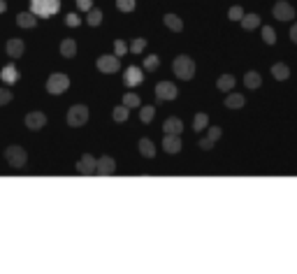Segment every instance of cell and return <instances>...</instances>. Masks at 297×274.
<instances>
[{
    "label": "cell",
    "instance_id": "8d00e7d4",
    "mask_svg": "<svg viewBox=\"0 0 297 274\" xmlns=\"http://www.w3.org/2000/svg\"><path fill=\"white\" fill-rule=\"evenodd\" d=\"M158 63H161V61H158V56H149V58H146V61H144V70L153 72V70H156V67H158Z\"/></svg>",
    "mask_w": 297,
    "mask_h": 274
},
{
    "label": "cell",
    "instance_id": "52a82bcc",
    "mask_svg": "<svg viewBox=\"0 0 297 274\" xmlns=\"http://www.w3.org/2000/svg\"><path fill=\"white\" fill-rule=\"evenodd\" d=\"M96 65H98V70L105 72V75H114V72H119L121 63H119V56H100Z\"/></svg>",
    "mask_w": 297,
    "mask_h": 274
},
{
    "label": "cell",
    "instance_id": "f35d334b",
    "mask_svg": "<svg viewBox=\"0 0 297 274\" xmlns=\"http://www.w3.org/2000/svg\"><path fill=\"white\" fill-rule=\"evenodd\" d=\"M77 3V7H79V10H84V12H88L93 7V0H75Z\"/></svg>",
    "mask_w": 297,
    "mask_h": 274
},
{
    "label": "cell",
    "instance_id": "277c9868",
    "mask_svg": "<svg viewBox=\"0 0 297 274\" xmlns=\"http://www.w3.org/2000/svg\"><path fill=\"white\" fill-rule=\"evenodd\" d=\"M86 121H88V107H84V105H72L70 109H67V126L79 128V126H84Z\"/></svg>",
    "mask_w": 297,
    "mask_h": 274
},
{
    "label": "cell",
    "instance_id": "3957f363",
    "mask_svg": "<svg viewBox=\"0 0 297 274\" xmlns=\"http://www.w3.org/2000/svg\"><path fill=\"white\" fill-rule=\"evenodd\" d=\"M67 86H70V79H67L65 75H61V72H56V75H51L49 79H47V91H49L51 96H61V93H65Z\"/></svg>",
    "mask_w": 297,
    "mask_h": 274
},
{
    "label": "cell",
    "instance_id": "9a60e30c",
    "mask_svg": "<svg viewBox=\"0 0 297 274\" xmlns=\"http://www.w3.org/2000/svg\"><path fill=\"white\" fill-rule=\"evenodd\" d=\"M16 26H21V28H35L37 14L35 12H21V14H16Z\"/></svg>",
    "mask_w": 297,
    "mask_h": 274
},
{
    "label": "cell",
    "instance_id": "f1b7e54d",
    "mask_svg": "<svg viewBox=\"0 0 297 274\" xmlns=\"http://www.w3.org/2000/svg\"><path fill=\"white\" fill-rule=\"evenodd\" d=\"M123 105H126L128 109L140 107V96H135V93H126V96H123Z\"/></svg>",
    "mask_w": 297,
    "mask_h": 274
},
{
    "label": "cell",
    "instance_id": "5b68a950",
    "mask_svg": "<svg viewBox=\"0 0 297 274\" xmlns=\"http://www.w3.org/2000/svg\"><path fill=\"white\" fill-rule=\"evenodd\" d=\"M5 158H7V163H10L12 168H16V170H21L26 165V161H28V156H26V151L21 147H7Z\"/></svg>",
    "mask_w": 297,
    "mask_h": 274
},
{
    "label": "cell",
    "instance_id": "cb8c5ba5",
    "mask_svg": "<svg viewBox=\"0 0 297 274\" xmlns=\"http://www.w3.org/2000/svg\"><path fill=\"white\" fill-rule=\"evenodd\" d=\"M216 86L221 88V91H230V88L235 86V77H232V75H221V77H218V81H216Z\"/></svg>",
    "mask_w": 297,
    "mask_h": 274
},
{
    "label": "cell",
    "instance_id": "44dd1931",
    "mask_svg": "<svg viewBox=\"0 0 297 274\" xmlns=\"http://www.w3.org/2000/svg\"><path fill=\"white\" fill-rule=\"evenodd\" d=\"M61 54H63L65 58L77 56V44H75V40H63V42H61Z\"/></svg>",
    "mask_w": 297,
    "mask_h": 274
},
{
    "label": "cell",
    "instance_id": "8fae6325",
    "mask_svg": "<svg viewBox=\"0 0 297 274\" xmlns=\"http://www.w3.org/2000/svg\"><path fill=\"white\" fill-rule=\"evenodd\" d=\"M116 170V161L111 156H102L100 161H98V174H102V177H109V174H114Z\"/></svg>",
    "mask_w": 297,
    "mask_h": 274
},
{
    "label": "cell",
    "instance_id": "e0dca14e",
    "mask_svg": "<svg viewBox=\"0 0 297 274\" xmlns=\"http://www.w3.org/2000/svg\"><path fill=\"white\" fill-rule=\"evenodd\" d=\"M272 75H274V79L286 81L288 77H290V67H288L286 63H274V65H272Z\"/></svg>",
    "mask_w": 297,
    "mask_h": 274
},
{
    "label": "cell",
    "instance_id": "4316f807",
    "mask_svg": "<svg viewBox=\"0 0 297 274\" xmlns=\"http://www.w3.org/2000/svg\"><path fill=\"white\" fill-rule=\"evenodd\" d=\"M207 123H209V117L207 114H195V119H193V130H204Z\"/></svg>",
    "mask_w": 297,
    "mask_h": 274
},
{
    "label": "cell",
    "instance_id": "484cf974",
    "mask_svg": "<svg viewBox=\"0 0 297 274\" xmlns=\"http://www.w3.org/2000/svg\"><path fill=\"white\" fill-rule=\"evenodd\" d=\"M244 84H246L248 88H258L262 84V79H260V75H258V72H246V77H244Z\"/></svg>",
    "mask_w": 297,
    "mask_h": 274
},
{
    "label": "cell",
    "instance_id": "74e56055",
    "mask_svg": "<svg viewBox=\"0 0 297 274\" xmlns=\"http://www.w3.org/2000/svg\"><path fill=\"white\" fill-rule=\"evenodd\" d=\"M214 144H216V140H212L209 135H207L204 140H200V149H204V151H207V149H212Z\"/></svg>",
    "mask_w": 297,
    "mask_h": 274
},
{
    "label": "cell",
    "instance_id": "1f68e13d",
    "mask_svg": "<svg viewBox=\"0 0 297 274\" xmlns=\"http://www.w3.org/2000/svg\"><path fill=\"white\" fill-rule=\"evenodd\" d=\"M128 119V107L126 105H121V107H116L114 109V121H119V123H123Z\"/></svg>",
    "mask_w": 297,
    "mask_h": 274
},
{
    "label": "cell",
    "instance_id": "d590c367",
    "mask_svg": "<svg viewBox=\"0 0 297 274\" xmlns=\"http://www.w3.org/2000/svg\"><path fill=\"white\" fill-rule=\"evenodd\" d=\"M12 100H14V96H12L10 88H0V107L7 105V102H12Z\"/></svg>",
    "mask_w": 297,
    "mask_h": 274
},
{
    "label": "cell",
    "instance_id": "ab89813d",
    "mask_svg": "<svg viewBox=\"0 0 297 274\" xmlns=\"http://www.w3.org/2000/svg\"><path fill=\"white\" fill-rule=\"evenodd\" d=\"M65 21H67V26H72V28H75V26H79V24H81L79 14H67V16H65Z\"/></svg>",
    "mask_w": 297,
    "mask_h": 274
},
{
    "label": "cell",
    "instance_id": "f546056e",
    "mask_svg": "<svg viewBox=\"0 0 297 274\" xmlns=\"http://www.w3.org/2000/svg\"><path fill=\"white\" fill-rule=\"evenodd\" d=\"M153 114H156V109H153L151 105H149V107H142V109H140V119H142L144 123H151Z\"/></svg>",
    "mask_w": 297,
    "mask_h": 274
},
{
    "label": "cell",
    "instance_id": "7402d4cb",
    "mask_svg": "<svg viewBox=\"0 0 297 274\" xmlns=\"http://www.w3.org/2000/svg\"><path fill=\"white\" fill-rule=\"evenodd\" d=\"M258 26H260V16H258V14H244L242 28H246V31H253V28H258Z\"/></svg>",
    "mask_w": 297,
    "mask_h": 274
},
{
    "label": "cell",
    "instance_id": "603a6c76",
    "mask_svg": "<svg viewBox=\"0 0 297 274\" xmlns=\"http://www.w3.org/2000/svg\"><path fill=\"white\" fill-rule=\"evenodd\" d=\"M100 21H102V12L98 10V7H91L88 14H86V24H88V26H100Z\"/></svg>",
    "mask_w": 297,
    "mask_h": 274
},
{
    "label": "cell",
    "instance_id": "b9f144b4",
    "mask_svg": "<svg viewBox=\"0 0 297 274\" xmlns=\"http://www.w3.org/2000/svg\"><path fill=\"white\" fill-rule=\"evenodd\" d=\"M290 40H292V42H295V44H297V24H295V26H292V28H290Z\"/></svg>",
    "mask_w": 297,
    "mask_h": 274
},
{
    "label": "cell",
    "instance_id": "30bf717a",
    "mask_svg": "<svg viewBox=\"0 0 297 274\" xmlns=\"http://www.w3.org/2000/svg\"><path fill=\"white\" fill-rule=\"evenodd\" d=\"M96 170H98V161L93 156H88V153H84V158L77 163V172L79 174H96Z\"/></svg>",
    "mask_w": 297,
    "mask_h": 274
},
{
    "label": "cell",
    "instance_id": "5bb4252c",
    "mask_svg": "<svg viewBox=\"0 0 297 274\" xmlns=\"http://www.w3.org/2000/svg\"><path fill=\"white\" fill-rule=\"evenodd\" d=\"M163 132L165 135H181L184 132V123H181V119H167L165 123H163Z\"/></svg>",
    "mask_w": 297,
    "mask_h": 274
},
{
    "label": "cell",
    "instance_id": "8992f818",
    "mask_svg": "<svg viewBox=\"0 0 297 274\" xmlns=\"http://www.w3.org/2000/svg\"><path fill=\"white\" fill-rule=\"evenodd\" d=\"M272 14L279 21H290V19H295V7L290 3H286V0H279L277 5L272 7Z\"/></svg>",
    "mask_w": 297,
    "mask_h": 274
},
{
    "label": "cell",
    "instance_id": "6da1fadb",
    "mask_svg": "<svg viewBox=\"0 0 297 274\" xmlns=\"http://www.w3.org/2000/svg\"><path fill=\"white\" fill-rule=\"evenodd\" d=\"M172 70H174V75L184 81L193 79V77H195V61H193L191 56H176Z\"/></svg>",
    "mask_w": 297,
    "mask_h": 274
},
{
    "label": "cell",
    "instance_id": "d6a6232c",
    "mask_svg": "<svg viewBox=\"0 0 297 274\" xmlns=\"http://www.w3.org/2000/svg\"><path fill=\"white\" fill-rule=\"evenodd\" d=\"M116 7L121 12H132L135 10V0H116Z\"/></svg>",
    "mask_w": 297,
    "mask_h": 274
},
{
    "label": "cell",
    "instance_id": "7a4b0ae2",
    "mask_svg": "<svg viewBox=\"0 0 297 274\" xmlns=\"http://www.w3.org/2000/svg\"><path fill=\"white\" fill-rule=\"evenodd\" d=\"M33 5V10L31 12H35L37 16H54L56 12H58V7H61V3L58 0H33L31 3Z\"/></svg>",
    "mask_w": 297,
    "mask_h": 274
},
{
    "label": "cell",
    "instance_id": "7bdbcfd3",
    "mask_svg": "<svg viewBox=\"0 0 297 274\" xmlns=\"http://www.w3.org/2000/svg\"><path fill=\"white\" fill-rule=\"evenodd\" d=\"M7 10V5H5V0H0V14H3V12Z\"/></svg>",
    "mask_w": 297,
    "mask_h": 274
},
{
    "label": "cell",
    "instance_id": "4dcf8cb0",
    "mask_svg": "<svg viewBox=\"0 0 297 274\" xmlns=\"http://www.w3.org/2000/svg\"><path fill=\"white\" fill-rule=\"evenodd\" d=\"M126 51H130L128 42H123V40H116V42H114V56H123Z\"/></svg>",
    "mask_w": 297,
    "mask_h": 274
},
{
    "label": "cell",
    "instance_id": "60d3db41",
    "mask_svg": "<svg viewBox=\"0 0 297 274\" xmlns=\"http://www.w3.org/2000/svg\"><path fill=\"white\" fill-rule=\"evenodd\" d=\"M207 135H209V137H212V140H216V142H218V137L223 135V130H221V128H218V126H214V128H209V132H207Z\"/></svg>",
    "mask_w": 297,
    "mask_h": 274
},
{
    "label": "cell",
    "instance_id": "ffe728a7",
    "mask_svg": "<svg viewBox=\"0 0 297 274\" xmlns=\"http://www.w3.org/2000/svg\"><path fill=\"white\" fill-rule=\"evenodd\" d=\"M225 107H227V109H242V107H244V96H239V93L227 96L225 98Z\"/></svg>",
    "mask_w": 297,
    "mask_h": 274
},
{
    "label": "cell",
    "instance_id": "d6986e66",
    "mask_svg": "<svg viewBox=\"0 0 297 274\" xmlns=\"http://www.w3.org/2000/svg\"><path fill=\"white\" fill-rule=\"evenodd\" d=\"M7 54H10L12 58H19L21 54H24V42H21V40H10V42H7Z\"/></svg>",
    "mask_w": 297,
    "mask_h": 274
},
{
    "label": "cell",
    "instance_id": "83f0119b",
    "mask_svg": "<svg viewBox=\"0 0 297 274\" xmlns=\"http://www.w3.org/2000/svg\"><path fill=\"white\" fill-rule=\"evenodd\" d=\"M262 40H265L267 44H277V33H274V28L265 26V28H262Z\"/></svg>",
    "mask_w": 297,
    "mask_h": 274
},
{
    "label": "cell",
    "instance_id": "4fadbf2b",
    "mask_svg": "<svg viewBox=\"0 0 297 274\" xmlns=\"http://www.w3.org/2000/svg\"><path fill=\"white\" fill-rule=\"evenodd\" d=\"M26 126L31 128V130H40V128L47 126V117L42 112H31L26 117Z\"/></svg>",
    "mask_w": 297,
    "mask_h": 274
},
{
    "label": "cell",
    "instance_id": "2e32d148",
    "mask_svg": "<svg viewBox=\"0 0 297 274\" xmlns=\"http://www.w3.org/2000/svg\"><path fill=\"white\" fill-rule=\"evenodd\" d=\"M140 153L144 158H153L156 156V144H153L149 137H142L140 140Z\"/></svg>",
    "mask_w": 297,
    "mask_h": 274
},
{
    "label": "cell",
    "instance_id": "ba28073f",
    "mask_svg": "<svg viewBox=\"0 0 297 274\" xmlns=\"http://www.w3.org/2000/svg\"><path fill=\"white\" fill-rule=\"evenodd\" d=\"M156 96H158V100L167 102V100H174V98L179 96V91H176V86L172 81H161L156 86Z\"/></svg>",
    "mask_w": 297,
    "mask_h": 274
},
{
    "label": "cell",
    "instance_id": "d4e9b609",
    "mask_svg": "<svg viewBox=\"0 0 297 274\" xmlns=\"http://www.w3.org/2000/svg\"><path fill=\"white\" fill-rule=\"evenodd\" d=\"M0 79H3V81H7V84H14V81L19 79V72H16L14 67L10 65V67H5V70L0 72Z\"/></svg>",
    "mask_w": 297,
    "mask_h": 274
},
{
    "label": "cell",
    "instance_id": "836d02e7",
    "mask_svg": "<svg viewBox=\"0 0 297 274\" xmlns=\"http://www.w3.org/2000/svg\"><path fill=\"white\" fill-rule=\"evenodd\" d=\"M144 47H146V40H142V37H137V40L130 42V51H132V54H142V51H144Z\"/></svg>",
    "mask_w": 297,
    "mask_h": 274
},
{
    "label": "cell",
    "instance_id": "ac0fdd59",
    "mask_svg": "<svg viewBox=\"0 0 297 274\" xmlns=\"http://www.w3.org/2000/svg\"><path fill=\"white\" fill-rule=\"evenodd\" d=\"M163 24H165L170 31H174V33L184 31V24H181V19H179L176 14H165V16H163Z\"/></svg>",
    "mask_w": 297,
    "mask_h": 274
},
{
    "label": "cell",
    "instance_id": "9c48e42d",
    "mask_svg": "<svg viewBox=\"0 0 297 274\" xmlns=\"http://www.w3.org/2000/svg\"><path fill=\"white\" fill-rule=\"evenodd\" d=\"M142 79H144V75H142V70H140V67H135V65L126 67V72H123V81H126V86H130V88L140 86Z\"/></svg>",
    "mask_w": 297,
    "mask_h": 274
},
{
    "label": "cell",
    "instance_id": "e575fe53",
    "mask_svg": "<svg viewBox=\"0 0 297 274\" xmlns=\"http://www.w3.org/2000/svg\"><path fill=\"white\" fill-rule=\"evenodd\" d=\"M227 16H230L232 21H242V19H244V10H242V7H239V5H235V7H230Z\"/></svg>",
    "mask_w": 297,
    "mask_h": 274
},
{
    "label": "cell",
    "instance_id": "7c38bea8",
    "mask_svg": "<svg viewBox=\"0 0 297 274\" xmlns=\"http://www.w3.org/2000/svg\"><path fill=\"white\" fill-rule=\"evenodd\" d=\"M163 151L165 153H179L181 151V137L179 135H165V140H163Z\"/></svg>",
    "mask_w": 297,
    "mask_h": 274
}]
</instances>
